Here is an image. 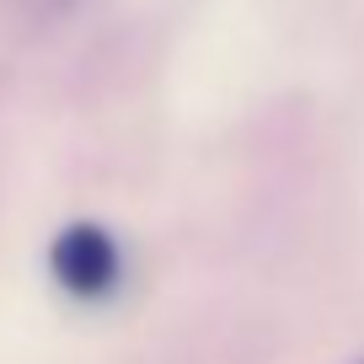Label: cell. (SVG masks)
<instances>
[{
	"label": "cell",
	"instance_id": "1",
	"mask_svg": "<svg viewBox=\"0 0 364 364\" xmlns=\"http://www.w3.org/2000/svg\"><path fill=\"white\" fill-rule=\"evenodd\" d=\"M48 273L80 306H102L124 284V247L113 241V230H102L97 220H75L54 236L48 247Z\"/></svg>",
	"mask_w": 364,
	"mask_h": 364
},
{
	"label": "cell",
	"instance_id": "2",
	"mask_svg": "<svg viewBox=\"0 0 364 364\" xmlns=\"http://www.w3.org/2000/svg\"><path fill=\"white\" fill-rule=\"evenodd\" d=\"M59 6H70V0H59Z\"/></svg>",
	"mask_w": 364,
	"mask_h": 364
}]
</instances>
